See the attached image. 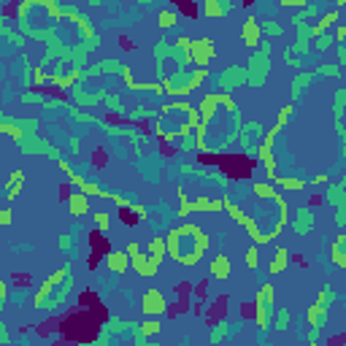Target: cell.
I'll list each match as a JSON object with an SVG mask.
<instances>
[{
    "label": "cell",
    "mask_w": 346,
    "mask_h": 346,
    "mask_svg": "<svg viewBox=\"0 0 346 346\" xmlns=\"http://www.w3.org/2000/svg\"><path fill=\"white\" fill-rule=\"evenodd\" d=\"M206 249H209V238L198 224H181L171 230L168 244H165V252L181 265H198Z\"/></svg>",
    "instance_id": "1"
},
{
    "label": "cell",
    "mask_w": 346,
    "mask_h": 346,
    "mask_svg": "<svg viewBox=\"0 0 346 346\" xmlns=\"http://www.w3.org/2000/svg\"><path fill=\"white\" fill-rule=\"evenodd\" d=\"M141 311H143V316H149V319H157V316H163L165 311H168L165 295H163L160 290H146V292H143Z\"/></svg>",
    "instance_id": "2"
},
{
    "label": "cell",
    "mask_w": 346,
    "mask_h": 346,
    "mask_svg": "<svg viewBox=\"0 0 346 346\" xmlns=\"http://www.w3.org/2000/svg\"><path fill=\"white\" fill-rule=\"evenodd\" d=\"M130 265L135 268V273L138 276H143V279H152L154 273H157V268H160V262L154 257H149V255H138V257H132L130 260Z\"/></svg>",
    "instance_id": "3"
},
{
    "label": "cell",
    "mask_w": 346,
    "mask_h": 346,
    "mask_svg": "<svg viewBox=\"0 0 346 346\" xmlns=\"http://www.w3.org/2000/svg\"><path fill=\"white\" fill-rule=\"evenodd\" d=\"M106 265H108V270H114V273H125V270L130 268V257L125 255V252H108Z\"/></svg>",
    "instance_id": "4"
},
{
    "label": "cell",
    "mask_w": 346,
    "mask_h": 346,
    "mask_svg": "<svg viewBox=\"0 0 346 346\" xmlns=\"http://www.w3.org/2000/svg\"><path fill=\"white\" fill-rule=\"evenodd\" d=\"M68 206H71V214H73V216H82V214H86V211H89V200H86L84 192L71 195V198H68Z\"/></svg>",
    "instance_id": "5"
},
{
    "label": "cell",
    "mask_w": 346,
    "mask_h": 346,
    "mask_svg": "<svg viewBox=\"0 0 346 346\" xmlns=\"http://www.w3.org/2000/svg\"><path fill=\"white\" fill-rule=\"evenodd\" d=\"M244 41H246V46H255L260 41V25H257V19H246V25H244Z\"/></svg>",
    "instance_id": "6"
},
{
    "label": "cell",
    "mask_w": 346,
    "mask_h": 346,
    "mask_svg": "<svg viewBox=\"0 0 346 346\" xmlns=\"http://www.w3.org/2000/svg\"><path fill=\"white\" fill-rule=\"evenodd\" d=\"M211 276H216V279H227L230 276V262L224 255H219L214 262H211Z\"/></svg>",
    "instance_id": "7"
},
{
    "label": "cell",
    "mask_w": 346,
    "mask_h": 346,
    "mask_svg": "<svg viewBox=\"0 0 346 346\" xmlns=\"http://www.w3.org/2000/svg\"><path fill=\"white\" fill-rule=\"evenodd\" d=\"M287 262H290V249H276V257H273V262H270V273H279V270H284L287 268Z\"/></svg>",
    "instance_id": "8"
},
{
    "label": "cell",
    "mask_w": 346,
    "mask_h": 346,
    "mask_svg": "<svg viewBox=\"0 0 346 346\" xmlns=\"http://www.w3.org/2000/svg\"><path fill=\"white\" fill-rule=\"evenodd\" d=\"M338 19H341V14H338V11H330V14H325V16H322V19H319V25H316V27H314V36H316V38H319V36H322V33H325V30H327V27H330V25H333V22H338Z\"/></svg>",
    "instance_id": "9"
},
{
    "label": "cell",
    "mask_w": 346,
    "mask_h": 346,
    "mask_svg": "<svg viewBox=\"0 0 346 346\" xmlns=\"http://www.w3.org/2000/svg\"><path fill=\"white\" fill-rule=\"evenodd\" d=\"M344 241H346V235H338L336 244H333V260H336L338 268H346V260H344Z\"/></svg>",
    "instance_id": "10"
},
{
    "label": "cell",
    "mask_w": 346,
    "mask_h": 346,
    "mask_svg": "<svg viewBox=\"0 0 346 346\" xmlns=\"http://www.w3.org/2000/svg\"><path fill=\"white\" fill-rule=\"evenodd\" d=\"M149 257H154L157 262H163V257H165V244H163V238H152V244H149Z\"/></svg>",
    "instance_id": "11"
},
{
    "label": "cell",
    "mask_w": 346,
    "mask_h": 346,
    "mask_svg": "<svg viewBox=\"0 0 346 346\" xmlns=\"http://www.w3.org/2000/svg\"><path fill=\"white\" fill-rule=\"evenodd\" d=\"M255 195H257L260 200H273L279 192H276V189L270 187V184H260V181H257V184H255Z\"/></svg>",
    "instance_id": "12"
},
{
    "label": "cell",
    "mask_w": 346,
    "mask_h": 346,
    "mask_svg": "<svg viewBox=\"0 0 346 346\" xmlns=\"http://www.w3.org/2000/svg\"><path fill=\"white\" fill-rule=\"evenodd\" d=\"M178 22V16H176V11H160V27H165V30H168V27H173Z\"/></svg>",
    "instance_id": "13"
},
{
    "label": "cell",
    "mask_w": 346,
    "mask_h": 346,
    "mask_svg": "<svg viewBox=\"0 0 346 346\" xmlns=\"http://www.w3.org/2000/svg\"><path fill=\"white\" fill-rule=\"evenodd\" d=\"M141 330H143V336H157V333L163 330V325H160L157 319H146V322H143V327H141Z\"/></svg>",
    "instance_id": "14"
},
{
    "label": "cell",
    "mask_w": 346,
    "mask_h": 346,
    "mask_svg": "<svg viewBox=\"0 0 346 346\" xmlns=\"http://www.w3.org/2000/svg\"><path fill=\"white\" fill-rule=\"evenodd\" d=\"M0 132L11 135L14 141H22V130H19V128H14V125H0Z\"/></svg>",
    "instance_id": "15"
},
{
    "label": "cell",
    "mask_w": 346,
    "mask_h": 346,
    "mask_svg": "<svg viewBox=\"0 0 346 346\" xmlns=\"http://www.w3.org/2000/svg\"><path fill=\"white\" fill-rule=\"evenodd\" d=\"M276 181L284 189H303V181H298V178H276Z\"/></svg>",
    "instance_id": "16"
},
{
    "label": "cell",
    "mask_w": 346,
    "mask_h": 346,
    "mask_svg": "<svg viewBox=\"0 0 346 346\" xmlns=\"http://www.w3.org/2000/svg\"><path fill=\"white\" fill-rule=\"evenodd\" d=\"M260 255H257V249H249V252H246V265H249V268L252 270H257L260 268V260H257Z\"/></svg>",
    "instance_id": "17"
},
{
    "label": "cell",
    "mask_w": 346,
    "mask_h": 346,
    "mask_svg": "<svg viewBox=\"0 0 346 346\" xmlns=\"http://www.w3.org/2000/svg\"><path fill=\"white\" fill-rule=\"evenodd\" d=\"M95 224H97V230H108V214H95Z\"/></svg>",
    "instance_id": "18"
},
{
    "label": "cell",
    "mask_w": 346,
    "mask_h": 346,
    "mask_svg": "<svg viewBox=\"0 0 346 346\" xmlns=\"http://www.w3.org/2000/svg\"><path fill=\"white\" fill-rule=\"evenodd\" d=\"M290 117H292V106H284V111L279 114V128H284V125H287V119H290Z\"/></svg>",
    "instance_id": "19"
},
{
    "label": "cell",
    "mask_w": 346,
    "mask_h": 346,
    "mask_svg": "<svg viewBox=\"0 0 346 346\" xmlns=\"http://www.w3.org/2000/svg\"><path fill=\"white\" fill-rule=\"evenodd\" d=\"M330 46H333V41H330V36H327V33H325V36H319V41H316V49H330Z\"/></svg>",
    "instance_id": "20"
},
{
    "label": "cell",
    "mask_w": 346,
    "mask_h": 346,
    "mask_svg": "<svg viewBox=\"0 0 346 346\" xmlns=\"http://www.w3.org/2000/svg\"><path fill=\"white\" fill-rule=\"evenodd\" d=\"M5 224H11V211L8 209L0 211V227H5Z\"/></svg>",
    "instance_id": "21"
},
{
    "label": "cell",
    "mask_w": 346,
    "mask_h": 346,
    "mask_svg": "<svg viewBox=\"0 0 346 346\" xmlns=\"http://www.w3.org/2000/svg\"><path fill=\"white\" fill-rule=\"evenodd\" d=\"M206 14H209V16H219V14H222V8H219L216 3H209V5H206Z\"/></svg>",
    "instance_id": "22"
},
{
    "label": "cell",
    "mask_w": 346,
    "mask_h": 346,
    "mask_svg": "<svg viewBox=\"0 0 346 346\" xmlns=\"http://www.w3.org/2000/svg\"><path fill=\"white\" fill-rule=\"evenodd\" d=\"M344 38H346V27L341 25V27H338V30H336V43H341Z\"/></svg>",
    "instance_id": "23"
},
{
    "label": "cell",
    "mask_w": 346,
    "mask_h": 346,
    "mask_svg": "<svg viewBox=\"0 0 346 346\" xmlns=\"http://www.w3.org/2000/svg\"><path fill=\"white\" fill-rule=\"evenodd\" d=\"M3 298H5V284L0 281V301H3Z\"/></svg>",
    "instance_id": "24"
}]
</instances>
